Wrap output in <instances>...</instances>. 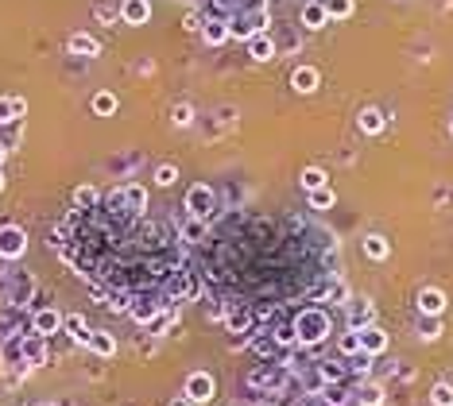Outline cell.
Instances as JSON below:
<instances>
[{"label": "cell", "mask_w": 453, "mask_h": 406, "mask_svg": "<svg viewBox=\"0 0 453 406\" xmlns=\"http://www.w3.org/2000/svg\"><path fill=\"white\" fill-rule=\"evenodd\" d=\"M418 310H423L426 318H438V313L446 310V294H442L438 286H426V290H418Z\"/></svg>", "instance_id": "cell-8"}, {"label": "cell", "mask_w": 453, "mask_h": 406, "mask_svg": "<svg viewBox=\"0 0 453 406\" xmlns=\"http://www.w3.org/2000/svg\"><path fill=\"white\" fill-rule=\"evenodd\" d=\"M329 205H333V190H329V186H322V190L310 194V209H329Z\"/></svg>", "instance_id": "cell-27"}, {"label": "cell", "mask_w": 453, "mask_h": 406, "mask_svg": "<svg viewBox=\"0 0 453 406\" xmlns=\"http://www.w3.org/2000/svg\"><path fill=\"white\" fill-rule=\"evenodd\" d=\"M194 120V112H190V105H175V124L178 128H186V124Z\"/></svg>", "instance_id": "cell-32"}, {"label": "cell", "mask_w": 453, "mask_h": 406, "mask_svg": "<svg viewBox=\"0 0 453 406\" xmlns=\"http://www.w3.org/2000/svg\"><path fill=\"white\" fill-rule=\"evenodd\" d=\"M365 255L368 260H388V240L384 236H365Z\"/></svg>", "instance_id": "cell-22"}, {"label": "cell", "mask_w": 453, "mask_h": 406, "mask_svg": "<svg viewBox=\"0 0 453 406\" xmlns=\"http://www.w3.org/2000/svg\"><path fill=\"white\" fill-rule=\"evenodd\" d=\"M430 402L434 406H453V387L449 383H438V387H434V395H430Z\"/></svg>", "instance_id": "cell-30"}, {"label": "cell", "mask_w": 453, "mask_h": 406, "mask_svg": "<svg viewBox=\"0 0 453 406\" xmlns=\"http://www.w3.org/2000/svg\"><path fill=\"white\" fill-rule=\"evenodd\" d=\"M74 202H78V209H93L101 197H97L93 186H78V190H74Z\"/></svg>", "instance_id": "cell-24"}, {"label": "cell", "mask_w": 453, "mask_h": 406, "mask_svg": "<svg viewBox=\"0 0 453 406\" xmlns=\"http://www.w3.org/2000/svg\"><path fill=\"white\" fill-rule=\"evenodd\" d=\"M368 321H372V306H368L365 298H352L349 302V329L360 333V329H368Z\"/></svg>", "instance_id": "cell-10"}, {"label": "cell", "mask_w": 453, "mask_h": 406, "mask_svg": "<svg viewBox=\"0 0 453 406\" xmlns=\"http://www.w3.org/2000/svg\"><path fill=\"white\" fill-rule=\"evenodd\" d=\"M326 20H329V12H326V4H306L302 8V23H306L310 31H318V28H326Z\"/></svg>", "instance_id": "cell-16"}, {"label": "cell", "mask_w": 453, "mask_h": 406, "mask_svg": "<svg viewBox=\"0 0 453 406\" xmlns=\"http://www.w3.org/2000/svg\"><path fill=\"white\" fill-rule=\"evenodd\" d=\"M175 178H178V167H175V163H163V167L155 170V186H175Z\"/></svg>", "instance_id": "cell-26"}, {"label": "cell", "mask_w": 453, "mask_h": 406, "mask_svg": "<svg viewBox=\"0 0 453 406\" xmlns=\"http://www.w3.org/2000/svg\"><path fill=\"white\" fill-rule=\"evenodd\" d=\"M23 248H28V236L16 225H0V260H20Z\"/></svg>", "instance_id": "cell-3"}, {"label": "cell", "mask_w": 453, "mask_h": 406, "mask_svg": "<svg viewBox=\"0 0 453 406\" xmlns=\"http://www.w3.org/2000/svg\"><path fill=\"white\" fill-rule=\"evenodd\" d=\"M345 298H349V290H345V283H333V286H329V302H337V306H341Z\"/></svg>", "instance_id": "cell-34"}, {"label": "cell", "mask_w": 453, "mask_h": 406, "mask_svg": "<svg viewBox=\"0 0 453 406\" xmlns=\"http://www.w3.org/2000/svg\"><path fill=\"white\" fill-rule=\"evenodd\" d=\"M341 352L345 356H360V352H365V348H360V333H352V329H349V333L341 337Z\"/></svg>", "instance_id": "cell-28"}, {"label": "cell", "mask_w": 453, "mask_h": 406, "mask_svg": "<svg viewBox=\"0 0 453 406\" xmlns=\"http://www.w3.org/2000/svg\"><path fill=\"white\" fill-rule=\"evenodd\" d=\"M70 51H74V54H89V58H93L97 51H101V43H97L93 35H86V31H78V35H70Z\"/></svg>", "instance_id": "cell-15"}, {"label": "cell", "mask_w": 453, "mask_h": 406, "mask_svg": "<svg viewBox=\"0 0 453 406\" xmlns=\"http://www.w3.org/2000/svg\"><path fill=\"white\" fill-rule=\"evenodd\" d=\"M326 186V170L322 167H306L302 170V190H306V194H314V190H322Z\"/></svg>", "instance_id": "cell-21"}, {"label": "cell", "mask_w": 453, "mask_h": 406, "mask_svg": "<svg viewBox=\"0 0 453 406\" xmlns=\"http://www.w3.org/2000/svg\"><path fill=\"white\" fill-rule=\"evenodd\" d=\"M225 325H229V333L252 337V329H256V313L244 310V306H229V310H225Z\"/></svg>", "instance_id": "cell-5"}, {"label": "cell", "mask_w": 453, "mask_h": 406, "mask_svg": "<svg viewBox=\"0 0 453 406\" xmlns=\"http://www.w3.org/2000/svg\"><path fill=\"white\" fill-rule=\"evenodd\" d=\"M291 86L299 89V93H314L318 89V70L314 66H299V70L291 74Z\"/></svg>", "instance_id": "cell-11"}, {"label": "cell", "mask_w": 453, "mask_h": 406, "mask_svg": "<svg viewBox=\"0 0 453 406\" xmlns=\"http://www.w3.org/2000/svg\"><path fill=\"white\" fill-rule=\"evenodd\" d=\"M202 28H205V23H202V16H197V12L186 16V31H202Z\"/></svg>", "instance_id": "cell-36"}, {"label": "cell", "mask_w": 453, "mask_h": 406, "mask_svg": "<svg viewBox=\"0 0 453 406\" xmlns=\"http://www.w3.org/2000/svg\"><path fill=\"white\" fill-rule=\"evenodd\" d=\"M202 232H205V221H197V217H183V225H178V236L190 240V244L202 240Z\"/></svg>", "instance_id": "cell-18"}, {"label": "cell", "mask_w": 453, "mask_h": 406, "mask_svg": "<svg viewBox=\"0 0 453 406\" xmlns=\"http://www.w3.org/2000/svg\"><path fill=\"white\" fill-rule=\"evenodd\" d=\"M120 197H125V209H132V213L147 209V190L139 186V182H132V186H125V190H120Z\"/></svg>", "instance_id": "cell-12"}, {"label": "cell", "mask_w": 453, "mask_h": 406, "mask_svg": "<svg viewBox=\"0 0 453 406\" xmlns=\"http://www.w3.org/2000/svg\"><path fill=\"white\" fill-rule=\"evenodd\" d=\"M318 371H322V379H326L329 387H333V383H341V379L349 376V368H345L341 360H326V364H322V368H318Z\"/></svg>", "instance_id": "cell-17"}, {"label": "cell", "mask_w": 453, "mask_h": 406, "mask_svg": "<svg viewBox=\"0 0 453 406\" xmlns=\"http://www.w3.org/2000/svg\"><path fill=\"white\" fill-rule=\"evenodd\" d=\"M147 16H151V4H147V0H125V4H120V23L139 28V23H147Z\"/></svg>", "instance_id": "cell-7"}, {"label": "cell", "mask_w": 453, "mask_h": 406, "mask_svg": "<svg viewBox=\"0 0 453 406\" xmlns=\"http://www.w3.org/2000/svg\"><path fill=\"white\" fill-rule=\"evenodd\" d=\"M449 132H453V124H449Z\"/></svg>", "instance_id": "cell-40"}, {"label": "cell", "mask_w": 453, "mask_h": 406, "mask_svg": "<svg viewBox=\"0 0 453 406\" xmlns=\"http://www.w3.org/2000/svg\"><path fill=\"white\" fill-rule=\"evenodd\" d=\"M0 190H4V174H0Z\"/></svg>", "instance_id": "cell-39"}, {"label": "cell", "mask_w": 453, "mask_h": 406, "mask_svg": "<svg viewBox=\"0 0 453 406\" xmlns=\"http://www.w3.org/2000/svg\"><path fill=\"white\" fill-rule=\"evenodd\" d=\"M0 159H4V144H0Z\"/></svg>", "instance_id": "cell-38"}, {"label": "cell", "mask_w": 453, "mask_h": 406, "mask_svg": "<svg viewBox=\"0 0 453 406\" xmlns=\"http://www.w3.org/2000/svg\"><path fill=\"white\" fill-rule=\"evenodd\" d=\"M171 406H194V402L186 399V395H178V399H171Z\"/></svg>", "instance_id": "cell-37"}, {"label": "cell", "mask_w": 453, "mask_h": 406, "mask_svg": "<svg viewBox=\"0 0 453 406\" xmlns=\"http://www.w3.org/2000/svg\"><path fill=\"white\" fill-rule=\"evenodd\" d=\"M360 348H365V356H380L384 348H388V333H384V329H376V325L360 329Z\"/></svg>", "instance_id": "cell-9"}, {"label": "cell", "mask_w": 453, "mask_h": 406, "mask_svg": "<svg viewBox=\"0 0 453 406\" xmlns=\"http://www.w3.org/2000/svg\"><path fill=\"white\" fill-rule=\"evenodd\" d=\"M360 132H368V136H376V132H380L384 128V112L380 109H365V112H360Z\"/></svg>", "instance_id": "cell-19"}, {"label": "cell", "mask_w": 453, "mask_h": 406, "mask_svg": "<svg viewBox=\"0 0 453 406\" xmlns=\"http://www.w3.org/2000/svg\"><path fill=\"white\" fill-rule=\"evenodd\" d=\"M186 209H190V217H197V221L213 217V190L205 186V182L190 186V194H186Z\"/></svg>", "instance_id": "cell-2"}, {"label": "cell", "mask_w": 453, "mask_h": 406, "mask_svg": "<svg viewBox=\"0 0 453 406\" xmlns=\"http://www.w3.org/2000/svg\"><path fill=\"white\" fill-rule=\"evenodd\" d=\"M248 54L256 58V62H268V58H275L279 51H275V43H271L268 35H252L248 39Z\"/></svg>", "instance_id": "cell-13"}, {"label": "cell", "mask_w": 453, "mask_h": 406, "mask_svg": "<svg viewBox=\"0 0 453 406\" xmlns=\"http://www.w3.org/2000/svg\"><path fill=\"white\" fill-rule=\"evenodd\" d=\"M89 348H93L101 360H109L113 352H117V341H113V333H93V341H89Z\"/></svg>", "instance_id": "cell-20"}, {"label": "cell", "mask_w": 453, "mask_h": 406, "mask_svg": "<svg viewBox=\"0 0 453 406\" xmlns=\"http://www.w3.org/2000/svg\"><path fill=\"white\" fill-rule=\"evenodd\" d=\"M16 120V109H12V97H0V124Z\"/></svg>", "instance_id": "cell-33"}, {"label": "cell", "mask_w": 453, "mask_h": 406, "mask_svg": "<svg viewBox=\"0 0 453 406\" xmlns=\"http://www.w3.org/2000/svg\"><path fill=\"white\" fill-rule=\"evenodd\" d=\"M423 337H426V341H434V337H438V318H426L423 321Z\"/></svg>", "instance_id": "cell-35"}, {"label": "cell", "mask_w": 453, "mask_h": 406, "mask_svg": "<svg viewBox=\"0 0 453 406\" xmlns=\"http://www.w3.org/2000/svg\"><path fill=\"white\" fill-rule=\"evenodd\" d=\"M326 12L345 20V16H352V0H326Z\"/></svg>", "instance_id": "cell-29"}, {"label": "cell", "mask_w": 453, "mask_h": 406, "mask_svg": "<svg viewBox=\"0 0 453 406\" xmlns=\"http://www.w3.org/2000/svg\"><path fill=\"white\" fill-rule=\"evenodd\" d=\"M384 402V387H365V391H360V406H380Z\"/></svg>", "instance_id": "cell-31"}, {"label": "cell", "mask_w": 453, "mask_h": 406, "mask_svg": "<svg viewBox=\"0 0 453 406\" xmlns=\"http://www.w3.org/2000/svg\"><path fill=\"white\" fill-rule=\"evenodd\" d=\"M326 333H329V318L322 310H306L299 321H294V337H299L302 344H318Z\"/></svg>", "instance_id": "cell-1"}, {"label": "cell", "mask_w": 453, "mask_h": 406, "mask_svg": "<svg viewBox=\"0 0 453 406\" xmlns=\"http://www.w3.org/2000/svg\"><path fill=\"white\" fill-rule=\"evenodd\" d=\"M213 391H217V387H213V376L210 371H190V379H186V399L190 402H210L213 399Z\"/></svg>", "instance_id": "cell-4"}, {"label": "cell", "mask_w": 453, "mask_h": 406, "mask_svg": "<svg viewBox=\"0 0 453 406\" xmlns=\"http://www.w3.org/2000/svg\"><path fill=\"white\" fill-rule=\"evenodd\" d=\"M117 112V97L113 93H97L93 97V116H113Z\"/></svg>", "instance_id": "cell-25"}, {"label": "cell", "mask_w": 453, "mask_h": 406, "mask_svg": "<svg viewBox=\"0 0 453 406\" xmlns=\"http://www.w3.org/2000/svg\"><path fill=\"white\" fill-rule=\"evenodd\" d=\"M202 35L210 39V43H225V39H229V23H221V20H210V23H205V28H202Z\"/></svg>", "instance_id": "cell-23"}, {"label": "cell", "mask_w": 453, "mask_h": 406, "mask_svg": "<svg viewBox=\"0 0 453 406\" xmlns=\"http://www.w3.org/2000/svg\"><path fill=\"white\" fill-rule=\"evenodd\" d=\"M62 325L70 329V337H74V341L89 348V341H93V333H86V318H81V313H70V318H66Z\"/></svg>", "instance_id": "cell-14"}, {"label": "cell", "mask_w": 453, "mask_h": 406, "mask_svg": "<svg viewBox=\"0 0 453 406\" xmlns=\"http://www.w3.org/2000/svg\"><path fill=\"white\" fill-rule=\"evenodd\" d=\"M59 325H62V318H59V310H39L35 318H31V333L35 337H51V333H59Z\"/></svg>", "instance_id": "cell-6"}]
</instances>
